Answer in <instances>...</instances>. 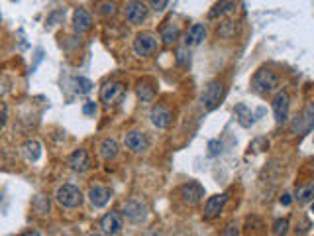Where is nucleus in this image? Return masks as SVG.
<instances>
[{"instance_id":"obj_13","label":"nucleus","mask_w":314,"mask_h":236,"mask_svg":"<svg viewBox=\"0 0 314 236\" xmlns=\"http://www.w3.org/2000/svg\"><path fill=\"white\" fill-rule=\"evenodd\" d=\"M226 201H228V193H222V195H214V197H210V199L206 201V205H204V218H206V220L216 218V217L222 213V209H224Z\"/></svg>"},{"instance_id":"obj_15","label":"nucleus","mask_w":314,"mask_h":236,"mask_svg":"<svg viewBox=\"0 0 314 236\" xmlns=\"http://www.w3.org/2000/svg\"><path fill=\"white\" fill-rule=\"evenodd\" d=\"M314 128V103L295 120V124H293V134H300V132H308V130H312Z\"/></svg>"},{"instance_id":"obj_9","label":"nucleus","mask_w":314,"mask_h":236,"mask_svg":"<svg viewBox=\"0 0 314 236\" xmlns=\"http://www.w3.org/2000/svg\"><path fill=\"white\" fill-rule=\"evenodd\" d=\"M289 107H291V101H289V94H287V92H279L277 97L273 99L275 122H277L279 126H283V124L289 120Z\"/></svg>"},{"instance_id":"obj_30","label":"nucleus","mask_w":314,"mask_h":236,"mask_svg":"<svg viewBox=\"0 0 314 236\" xmlns=\"http://www.w3.org/2000/svg\"><path fill=\"white\" fill-rule=\"evenodd\" d=\"M34 207H35V211H37L39 215H45V213L49 211V201H45L43 197H37L35 203H34Z\"/></svg>"},{"instance_id":"obj_31","label":"nucleus","mask_w":314,"mask_h":236,"mask_svg":"<svg viewBox=\"0 0 314 236\" xmlns=\"http://www.w3.org/2000/svg\"><path fill=\"white\" fill-rule=\"evenodd\" d=\"M149 6H151V10H155V12H161V10L167 6V0H149Z\"/></svg>"},{"instance_id":"obj_29","label":"nucleus","mask_w":314,"mask_h":236,"mask_svg":"<svg viewBox=\"0 0 314 236\" xmlns=\"http://www.w3.org/2000/svg\"><path fill=\"white\" fill-rule=\"evenodd\" d=\"M289 232V220L287 218H277L273 222V234L281 236V234H287Z\"/></svg>"},{"instance_id":"obj_5","label":"nucleus","mask_w":314,"mask_h":236,"mask_svg":"<svg viewBox=\"0 0 314 236\" xmlns=\"http://www.w3.org/2000/svg\"><path fill=\"white\" fill-rule=\"evenodd\" d=\"M157 45H159V39H157L153 34H147V32L138 34L136 39H134V52L140 57H149L157 50Z\"/></svg>"},{"instance_id":"obj_23","label":"nucleus","mask_w":314,"mask_h":236,"mask_svg":"<svg viewBox=\"0 0 314 236\" xmlns=\"http://www.w3.org/2000/svg\"><path fill=\"white\" fill-rule=\"evenodd\" d=\"M295 199H297L300 205H306V203L314 201V183H304V185L297 187Z\"/></svg>"},{"instance_id":"obj_22","label":"nucleus","mask_w":314,"mask_h":236,"mask_svg":"<svg viewBox=\"0 0 314 236\" xmlns=\"http://www.w3.org/2000/svg\"><path fill=\"white\" fill-rule=\"evenodd\" d=\"M136 92L141 103H151L155 97V87L151 85V81H140L136 87Z\"/></svg>"},{"instance_id":"obj_3","label":"nucleus","mask_w":314,"mask_h":236,"mask_svg":"<svg viewBox=\"0 0 314 236\" xmlns=\"http://www.w3.org/2000/svg\"><path fill=\"white\" fill-rule=\"evenodd\" d=\"M222 97H224V85H222V81H218V79L210 81L206 85L204 92H202V105H204V109L206 110H214L220 105Z\"/></svg>"},{"instance_id":"obj_1","label":"nucleus","mask_w":314,"mask_h":236,"mask_svg":"<svg viewBox=\"0 0 314 236\" xmlns=\"http://www.w3.org/2000/svg\"><path fill=\"white\" fill-rule=\"evenodd\" d=\"M279 87V77L271 69H259L251 77V89L257 94H269Z\"/></svg>"},{"instance_id":"obj_11","label":"nucleus","mask_w":314,"mask_h":236,"mask_svg":"<svg viewBox=\"0 0 314 236\" xmlns=\"http://www.w3.org/2000/svg\"><path fill=\"white\" fill-rule=\"evenodd\" d=\"M202 193H204L202 187H200L196 181H189L187 185L181 187V199H183V203L189 205V207L198 205V201L202 199Z\"/></svg>"},{"instance_id":"obj_16","label":"nucleus","mask_w":314,"mask_h":236,"mask_svg":"<svg viewBox=\"0 0 314 236\" xmlns=\"http://www.w3.org/2000/svg\"><path fill=\"white\" fill-rule=\"evenodd\" d=\"M73 28L79 34L88 32L92 28V16H90V12H87L85 8H77L73 12Z\"/></svg>"},{"instance_id":"obj_32","label":"nucleus","mask_w":314,"mask_h":236,"mask_svg":"<svg viewBox=\"0 0 314 236\" xmlns=\"http://www.w3.org/2000/svg\"><path fill=\"white\" fill-rule=\"evenodd\" d=\"M187 47H189V45L179 47V50H177V63H179V65H185V63H187Z\"/></svg>"},{"instance_id":"obj_38","label":"nucleus","mask_w":314,"mask_h":236,"mask_svg":"<svg viewBox=\"0 0 314 236\" xmlns=\"http://www.w3.org/2000/svg\"><path fill=\"white\" fill-rule=\"evenodd\" d=\"M312 213H314V203H312Z\"/></svg>"},{"instance_id":"obj_4","label":"nucleus","mask_w":314,"mask_h":236,"mask_svg":"<svg viewBox=\"0 0 314 236\" xmlns=\"http://www.w3.org/2000/svg\"><path fill=\"white\" fill-rule=\"evenodd\" d=\"M55 199L61 207L65 209H75L83 203V193H81V189H77L75 185H63L57 189V193H55Z\"/></svg>"},{"instance_id":"obj_28","label":"nucleus","mask_w":314,"mask_h":236,"mask_svg":"<svg viewBox=\"0 0 314 236\" xmlns=\"http://www.w3.org/2000/svg\"><path fill=\"white\" fill-rule=\"evenodd\" d=\"M234 30H236L234 22H232V20H226V22H222V24L218 26V36L224 37V39H230V37L234 36Z\"/></svg>"},{"instance_id":"obj_17","label":"nucleus","mask_w":314,"mask_h":236,"mask_svg":"<svg viewBox=\"0 0 314 236\" xmlns=\"http://www.w3.org/2000/svg\"><path fill=\"white\" fill-rule=\"evenodd\" d=\"M69 165H71V169H73V171H79V173L87 171V169L90 167L88 152H87L85 148H81V150L73 152V154H71V158H69Z\"/></svg>"},{"instance_id":"obj_37","label":"nucleus","mask_w":314,"mask_h":236,"mask_svg":"<svg viewBox=\"0 0 314 236\" xmlns=\"http://www.w3.org/2000/svg\"><path fill=\"white\" fill-rule=\"evenodd\" d=\"M6 116H8V109H6V103H2V124H6Z\"/></svg>"},{"instance_id":"obj_33","label":"nucleus","mask_w":314,"mask_h":236,"mask_svg":"<svg viewBox=\"0 0 314 236\" xmlns=\"http://www.w3.org/2000/svg\"><path fill=\"white\" fill-rule=\"evenodd\" d=\"M96 112V103H87L85 107H83V114H87V116H92Z\"/></svg>"},{"instance_id":"obj_7","label":"nucleus","mask_w":314,"mask_h":236,"mask_svg":"<svg viewBox=\"0 0 314 236\" xmlns=\"http://www.w3.org/2000/svg\"><path fill=\"white\" fill-rule=\"evenodd\" d=\"M124 144H126V148L132 150L134 154H143V152H147V148H149V140H147V136H145L143 132L132 130V132L126 134Z\"/></svg>"},{"instance_id":"obj_6","label":"nucleus","mask_w":314,"mask_h":236,"mask_svg":"<svg viewBox=\"0 0 314 236\" xmlns=\"http://www.w3.org/2000/svg\"><path fill=\"white\" fill-rule=\"evenodd\" d=\"M124 215L126 218H130L132 222H141L147 217V205L140 199V197H132L130 201H126L124 205Z\"/></svg>"},{"instance_id":"obj_20","label":"nucleus","mask_w":314,"mask_h":236,"mask_svg":"<svg viewBox=\"0 0 314 236\" xmlns=\"http://www.w3.org/2000/svg\"><path fill=\"white\" fill-rule=\"evenodd\" d=\"M204 37H206L204 24H192L185 34V45H198Z\"/></svg>"},{"instance_id":"obj_8","label":"nucleus","mask_w":314,"mask_h":236,"mask_svg":"<svg viewBox=\"0 0 314 236\" xmlns=\"http://www.w3.org/2000/svg\"><path fill=\"white\" fill-rule=\"evenodd\" d=\"M126 18L130 24H143L147 20V6L141 0H130L126 4Z\"/></svg>"},{"instance_id":"obj_24","label":"nucleus","mask_w":314,"mask_h":236,"mask_svg":"<svg viewBox=\"0 0 314 236\" xmlns=\"http://www.w3.org/2000/svg\"><path fill=\"white\" fill-rule=\"evenodd\" d=\"M236 118H238V122L244 126V128H249L253 122H255V116H253V112L244 105V103H240L238 107H236Z\"/></svg>"},{"instance_id":"obj_34","label":"nucleus","mask_w":314,"mask_h":236,"mask_svg":"<svg viewBox=\"0 0 314 236\" xmlns=\"http://www.w3.org/2000/svg\"><path fill=\"white\" fill-rule=\"evenodd\" d=\"M240 230H238V226L236 224H228L224 230H222V234H238Z\"/></svg>"},{"instance_id":"obj_35","label":"nucleus","mask_w":314,"mask_h":236,"mask_svg":"<svg viewBox=\"0 0 314 236\" xmlns=\"http://www.w3.org/2000/svg\"><path fill=\"white\" fill-rule=\"evenodd\" d=\"M291 203H293V197H291L289 193H285V195L281 197V205H283V207H291Z\"/></svg>"},{"instance_id":"obj_25","label":"nucleus","mask_w":314,"mask_h":236,"mask_svg":"<svg viewBox=\"0 0 314 236\" xmlns=\"http://www.w3.org/2000/svg\"><path fill=\"white\" fill-rule=\"evenodd\" d=\"M22 152H24L28 162H37L39 156H41V146H39V142L30 140V142H26V144L22 146Z\"/></svg>"},{"instance_id":"obj_27","label":"nucleus","mask_w":314,"mask_h":236,"mask_svg":"<svg viewBox=\"0 0 314 236\" xmlns=\"http://www.w3.org/2000/svg\"><path fill=\"white\" fill-rule=\"evenodd\" d=\"M73 83H75V91H77L79 94H88V92L92 91V83H90L87 77H75Z\"/></svg>"},{"instance_id":"obj_21","label":"nucleus","mask_w":314,"mask_h":236,"mask_svg":"<svg viewBox=\"0 0 314 236\" xmlns=\"http://www.w3.org/2000/svg\"><path fill=\"white\" fill-rule=\"evenodd\" d=\"M179 34H181L179 24H175V22H167V26H163V30H161L163 45H165V47H171V45L179 39Z\"/></svg>"},{"instance_id":"obj_19","label":"nucleus","mask_w":314,"mask_h":236,"mask_svg":"<svg viewBox=\"0 0 314 236\" xmlns=\"http://www.w3.org/2000/svg\"><path fill=\"white\" fill-rule=\"evenodd\" d=\"M120 152V146L114 138H104L102 144H100V156L104 162H112Z\"/></svg>"},{"instance_id":"obj_18","label":"nucleus","mask_w":314,"mask_h":236,"mask_svg":"<svg viewBox=\"0 0 314 236\" xmlns=\"http://www.w3.org/2000/svg\"><path fill=\"white\" fill-rule=\"evenodd\" d=\"M236 6H238V0H220L212 6V10L208 12V18L210 20H218L222 16H228L232 12H236Z\"/></svg>"},{"instance_id":"obj_36","label":"nucleus","mask_w":314,"mask_h":236,"mask_svg":"<svg viewBox=\"0 0 314 236\" xmlns=\"http://www.w3.org/2000/svg\"><path fill=\"white\" fill-rule=\"evenodd\" d=\"M216 148H218V142H210V154H212V156H216V154L220 152V150H216Z\"/></svg>"},{"instance_id":"obj_10","label":"nucleus","mask_w":314,"mask_h":236,"mask_svg":"<svg viewBox=\"0 0 314 236\" xmlns=\"http://www.w3.org/2000/svg\"><path fill=\"white\" fill-rule=\"evenodd\" d=\"M122 226H124L122 215L116 213V211H110V213H106L100 218V228H102L104 234H120Z\"/></svg>"},{"instance_id":"obj_12","label":"nucleus","mask_w":314,"mask_h":236,"mask_svg":"<svg viewBox=\"0 0 314 236\" xmlns=\"http://www.w3.org/2000/svg\"><path fill=\"white\" fill-rule=\"evenodd\" d=\"M110 197H112V191L108 187H102V185H94V187H90V191H88V201H90V205L94 209L106 207Z\"/></svg>"},{"instance_id":"obj_2","label":"nucleus","mask_w":314,"mask_h":236,"mask_svg":"<svg viewBox=\"0 0 314 236\" xmlns=\"http://www.w3.org/2000/svg\"><path fill=\"white\" fill-rule=\"evenodd\" d=\"M126 94V87L120 81H108L100 89V101L106 107H116Z\"/></svg>"},{"instance_id":"obj_26","label":"nucleus","mask_w":314,"mask_h":236,"mask_svg":"<svg viewBox=\"0 0 314 236\" xmlns=\"http://www.w3.org/2000/svg\"><path fill=\"white\" fill-rule=\"evenodd\" d=\"M96 12L102 18H112V16H116L118 6H116V2H112V0H102V2L96 6Z\"/></svg>"},{"instance_id":"obj_14","label":"nucleus","mask_w":314,"mask_h":236,"mask_svg":"<svg viewBox=\"0 0 314 236\" xmlns=\"http://www.w3.org/2000/svg\"><path fill=\"white\" fill-rule=\"evenodd\" d=\"M151 122H153V126L155 128H159V130H165V128H169V124H171V112H169V109H165L163 105H155L153 109H151Z\"/></svg>"}]
</instances>
